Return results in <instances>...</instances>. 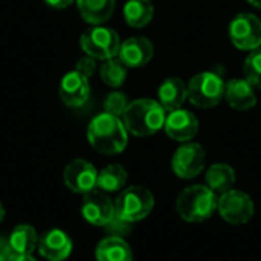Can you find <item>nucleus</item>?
I'll list each match as a JSON object with an SVG mask.
<instances>
[{
    "instance_id": "obj_1",
    "label": "nucleus",
    "mask_w": 261,
    "mask_h": 261,
    "mask_svg": "<svg viewBox=\"0 0 261 261\" xmlns=\"http://www.w3.org/2000/svg\"><path fill=\"white\" fill-rule=\"evenodd\" d=\"M127 128L119 116L112 113L96 115L87 127L89 144L101 154L113 156L125 150L128 142Z\"/></svg>"
},
{
    "instance_id": "obj_2",
    "label": "nucleus",
    "mask_w": 261,
    "mask_h": 261,
    "mask_svg": "<svg viewBox=\"0 0 261 261\" xmlns=\"http://www.w3.org/2000/svg\"><path fill=\"white\" fill-rule=\"evenodd\" d=\"M128 133L145 138L156 135L165 125V109L159 101L142 98L132 101L121 116Z\"/></svg>"
},
{
    "instance_id": "obj_3",
    "label": "nucleus",
    "mask_w": 261,
    "mask_h": 261,
    "mask_svg": "<svg viewBox=\"0 0 261 261\" xmlns=\"http://www.w3.org/2000/svg\"><path fill=\"white\" fill-rule=\"evenodd\" d=\"M217 194L206 185H191L177 196L176 211L190 223H200L208 220L217 210Z\"/></svg>"
},
{
    "instance_id": "obj_4",
    "label": "nucleus",
    "mask_w": 261,
    "mask_h": 261,
    "mask_svg": "<svg viewBox=\"0 0 261 261\" xmlns=\"http://www.w3.org/2000/svg\"><path fill=\"white\" fill-rule=\"evenodd\" d=\"M154 208V196L145 187L133 185L119 193L115 200L116 219L124 223H135L145 219Z\"/></svg>"
},
{
    "instance_id": "obj_5",
    "label": "nucleus",
    "mask_w": 261,
    "mask_h": 261,
    "mask_svg": "<svg viewBox=\"0 0 261 261\" xmlns=\"http://www.w3.org/2000/svg\"><path fill=\"white\" fill-rule=\"evenodd\" d=\"M225 86L226 83L216 72L205 70L196 73L187 84L188 99L193 106L200 109L216 107L225 98Z\"/></svg>"
},
{
    "instance_id": "obj_6",
    "label": "nucleus",
    "mask_w": 261,
    "mask_h": 261,
    "mask_svg": "<svg viewBox=\"0 0 261 261\" xmlns=\"http://www.w3.org/2000/svg\"><path fill=\"white\" fill-rule=\"evenodd\" d=\"M81 49L86 55L95 58V60H110L118 57L121 40L119 35L106 26L95 24L83 32L80 38Z\"/></svg>"
},
{
    "instance_id": "obj_7",
    "label": "nucleus",
    "mask_w": 261,
    "mask_h": 261,
    "mask_svg": "<svg viewBox=\"0 0 261 261\" xmlns=\"http://www.w3.org/2000/svg\"><path fill=\"white\" fill-rule=\"evenodd\" d=\"M217 211L220 217L231 225H245L254 216V202L249 194L240 190H229L219 196Z\"/></svg>"
},
{
    "instance_id": "obj_8",
    "label": "nucleus",
    "mask_w": 261,
    "mask_h": 261,
    "mask_svg": "<svg viewBox=\"0 0 261 261\" xmlns=\"http://www.w3.org/2000/svg\"><path fill=\"white\" fill-rule=\"evenodd\" d=\"M229 38L240 50H255L261 46V20L249 12H242L229 24Z\"/></svg>"
},
{
    "instance_id": "obj_9",
    "label": "nucleus",
    "mask_w": 261,
    "mask_h": 261,
    "mask_svg": "<svg viewBox=\"0 0 261 261\" xmlns=\"http://www.w3.org/2000/svg\"><path fill=\"white\" fill-rule=\"evenodd\" d=\"M205 150L197 142H185L180 145L171 159V168L180 179H194L205 167Z\"/></svg>"
},
{
    "instance_id": "obj_10",
    "label": "nucleus",
    "mask_w": 261,
    "mask_h": 261,
    "mask_svg": "<svg viewBox=\"0 0 261 261\" xmlns=\"http://www.w3.org/2000/svg\"><path fill=\"white\" fill-rule=\"evenodd\" d=\"M81 214L93 226H106L116 219L115 203L101 190H93L84 194L81 203Z\"/></svg>"
},
{
    "instance_id": "obj_11",
    "label": "nucleus",
    "mask_w": 261,
    "mask_h": 261,
    "mask_svg": "<svg viewBox=\"0 0 261 261\" xmlns=\"http://www.w3.org/2000/svg\"><path fill=\"white\" fill-rule=\"evenodd\" d=\"M64 184L72 193L84 196L96 188L98 171L90 162L84 159H75L64 168Z\"/></svg>"
},
{
    "instance_id": "obj_12",
    "label": "nucleus",
    "mask_w": 261,
    "mask_h": 261,
    "mask_svg": "<svg viewBox=\"0 0 261 261\" xmlns=\"http://www.w3.org/2000/svg\"><path fill=\"white\" fill-rule=\"evenodd\" d=\"M90 96L89 78L76 70L67 72L60 81V98L69 107H81Z\"/></svg>"
},
{
    "instance_id": "obj_13",
    "label": "nucleus",
    "mask_w": 261,
    "mask_h": 261,
    "mask_svg": "<svg viewBox=\"0 0 261 261\" xmlns=\"http://www.w3.org/2000/svg\"><path fill=\"white\" fill-rule=\"evenodd\" d=\"M165 133L177 142H190L199 132L197 118L184 109L170 112L165 119Z\"/></svg>"
},
{
    "instance_id": "obj_14",
    "label": "nucleus",
    "mask_w": 261,
    "mask_h": 261,
    "mask_svg": "<svg viewBox=\"0 0 261 261\" xmlns=\"http://www.w3.org/2000/svg\"><path fill=\"white\" fill-rule=\"evenodd\" d=\"M154 55L153 43L145 37H132L121 43L118 58L127 67H142L151 61Z\"/></svg>"
},
{
    "instance_id": "obj_15",
    "label": "nucleus",
    "mask_w": 261,
    "mask_h": 261,
    "mask_svg": "<svg viewBox=\"0 0 261 261\" xmlns=\"http://www.w3.org/2000/svg\"><path fill=\"white\" fill-rule=\"evenodd\" d=\"M72 240L61 229H50L38 239V252L49 261H64L72 254Z\"/></svg>"
},
{
    "instance_id": "obj_16",
    "label": "nucleus",
    "mask_w": 261,
    "mask_h": 261,
    "mask_svg": "<svg viewBox=\"0 0 261 261\" xmlns=\"http://www.w3.org/2000/svg\"><path fill=\"white\" fill-rule=\"evenodd\" d=\"M225 98L228 104L239 112L251 110L257 104V95L254 86L246 78L229 80L225 86Z\"/></svg>"
},
{
    "instance_id": "obj_17",
    "label": "nucleus",
    "mask_w": 261,
    "mask_h": 261,
    "mask_svg": "<svg viewBox=\"0 0 261 261\" xmlns=\"http://www.w3.org/2000/svg\"><path fill=\"white\" fill-rule=\"evenodd\" d=\"M158 98L159 104L165 109V112L182 109L184 102L188 99L187 84L180 78H168L161 84Z\"/></svg>"
},
{
    "instance_id": "obj_18",
    "label": "nucleus",
    "mask_w": 261,
    "mask_h": 261,
    "mask_svg": "<svg viewBox=\"0 0 261 261\" xmlns=\"http://www.w3.org/2000/svg\"><path fill=\"white\" fill-rule=\"evenodd\" d=\"M95 257L98 261H133V252L125 240L113 236L98 243Z\"/></svg>"
},
{
    "instance_id": "obj_19",
    "label": "nucleus",
    "mask_w": 261,
    "mask_h": 261,
    "mask_svg": "<svg viewBox=\"0 0 261 261\" xmlns=\"http://www.w3.org/2000/svg\"><path fill=\"white\" fill-rule=\"evenodd\" d=\"M81 17L90 24H102L107 21L116 6V0H75Z\"/></svg>"
},
{
    "instance_id": "obj_20",
    "label": "nucleus",
    "mask_w": 261,
    "mask_h": 261,
    "mask_svg": "<svg viewBox=\"0 0 261 261\" xmlns=\"http://www.w3.org/2000/svg\"><path fill=\"white\" fill-rule=\"evenodd\" d=\"M205 180H206V187L213 193L220 196L232 190L236 184V171L228 164H214L208 168Z\"/></svg>"
},
{
    "instance_id": "obj_21",
    "label": "nucleus",
    "mask_w": 261,
    "mask_h": 261,
    "mask_svg": "<svg viewBox=\"0 0 261 261\" xmlns=\"http://www.w3.org/2000/svg\"><path fill=\"white\" fill-rule=\"evenodd\" d=\"M8 243L15 255H31L38 245V236L34 226L18 225L12 229Z\"/></svg>"
},
{
    "instance_id": "obj_22",
    "label": "nucleus",
    "mask_w": 261,
    "mask_h": 261,
    "mask_svg": "<svg viewBox=\"0 0 261 261\" xmlns=\"http://www.w3.org/2000/svg\"><path fill=\"white\" fill-rule=\"evenodd\" d=\"M154 8L151 0H127L124 5V18L132 28H144L153 20Z\"/></svg>"
},
{
    "instance_id": "obj_23",
    "label": "nucleus",
    "mask_w": 261,
    "mask_h": 261,
    "mask_svg": "<svg viewBox=\"0 0 261 261\" xmlns=\"http://www.w3.org/2000/svg\"><path fill=\"white\" fill-rule=\"evenodd\" d=\"M127 170L119 164H110L98 173L96 187L104 193H118L127 182Z\"/></svg>"
},
{
    "instance_id": "obj_24",
    "label": "nucleus",
    "mask_w": 261,
    "mask_h": 261,
    "mask_svg": "<svg viewBox=\"0 0 261 261\" xmlns=\"http://www.w3.org/2000/svg\"><path fill=\"white\" fill-rule=\"evenodd\" d=\"M99 75L104 84L116 89L121 87L127 78V66L119 58H110L102 63L99 69Z\"/></svg>"
},
{
    "instance_id": "obj_25",
    "label": "nucleus",
    "mask_w": 261,
    "mask_h": 261,
    "mask_svg": "<svg viewBox=\"0 0 261 261\" xmlns=\"http://www.w3.org/2000/svg\"><path fill=\"white\" fill-rule=\"evenodd\" d=\"M245 78L257 89H261V47L251 50L243 64Z\"/></svg>"
},
{
    "instance_id": "obj_26",
    "label": "nucleus",
    "mask_w": 261,
    "mask_h": 261,
    "mask_svg": "<svg viewBox=\"0 0 261 261\" xmlns=\"http://www.w3.org/2000/svg\"><path fill=\"white\" fill-rule=\"evenodd\" d=\"M128 104L130 102H128L125 93H122V92H112L110 95H107V98L104 101V110L107 113L115 115V116H122V113L125 112Z\"/></svg>"
},
{
    "instance_id": "obj_27",
    "label": "nucleus",
    "mask_w": 261,
    "mask_h": 261,
    "mask_svg": "<svg viewBox=\"0 0 261 261\" xmlns=\"http://www.w3.org/2000/svg\"><path fill=\"white\" fill-rule=\"evenodd\" d=\"M75 70L80 72L81 75H84L86 78H90L95 73V70H96V60L89 57V55H86V57L78 60V63L75 66Z\"/></svg>"
},
{
    "instance_id": "obj_28",
    "label": "nucleus",
    "mask_w": 261,
    "mask_h": 261,
    "mask_svg": "<svg viewBox=\"0 0 261 261\" xmlns=\"http://www.w3.org/2000/svg\"><path fill=\"white\" fill-rule=\"evenodd\" d=\"M12 255H14V252H12L8 240L0 239V261H11Z\"/></svg>"
},
{
    "instance_id": "obj_29",
    "label": "nucleus",
    "mask_w": 261,
    "mask_h": 261,
    "mask_svg": "<svg viewBox=\"0 0 261 261\" xmlns=\"http://www.w3.org/2000/svg\"><path fill=\"white\" fill-rule=\"evenodd\" d=\"M50 8H55V9H64L67 8L69 5H72L75 0H44Z\"/></svg>"
},
{
    "instance_id": "obj_30",
    "label": "nucleus",
    "mask_w": 261,
    "mask_h": 261,
    "mask_svg": "<svg viewBox=\"0 0 261 261\" xmlns=\"http://www.w3.org/2000/svg\"><path fill=\"white\" fill-rule=\"evenodd\" d=\"M11 261H37L32 255H12Z\"/></svg>"
},
{
    "instance_id": "obj_31",
    "label": "nucleus",
    "mask_w": 261,
    "mask_h": 261,
    "mask_svg": "<svg viewBox=\"0 0 261 261\" xmlns=\"http://www.w3.org/2000/svg\"><path fill=\"white\" fill-rule=\"evenodd\" d=\"M252 6H255V8H260L261 9V0H248Z\"/></svg>"
},
{
    "instance_id": "obj_32",
    "label": "nucleus",
    "mask_w": 261,
    "mask_h": 261,
    "mask_svg": "<svg viewBox=\"0 0 261 261\" xmlns=\"http://www.w3.org/2000/svg\"><path fill=\"white\" fill-rule=\"evenodd\" d=\"M3 219H5V208H3V205L0 202V223L3 222Z\"/></svg>"
}]
</instances>
